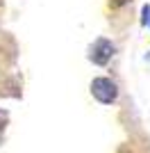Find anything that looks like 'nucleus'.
Listing matches in <instances>:
<instances>
[{
  "label": "nucleus",
  "instance_id": "f257e3e1",
  "mask_svg": "<svg viewBox=\"0 0 150 153\" xmlns=\"http://www.w3.org/2000/svg\"><path fill=\"white\" fill-rule=\"evenodd\" d=\"M91 94H93V98L98 103L112 105V103H116V98H118V87H116V82H114L112 78H93Z\"/></svg>",
  "mask_w": 150,
  "mask_h": 153
},
{
  "label": "nucleus",
  "instance_id": "f03ea898",
  "mask_svg": "<svg viewBox=\"0 0 150 153\" xmlns=\"http://www.w3.org/2000/svg\"><path fill=\"white\" fill-rule=\"evenodd\" d=\"M114 53H116V46L109 41V39L100 37L93 41V46H91V51H89V59L93 64H98V66H105V64H109V59L114 57Z\"/></svg>",
  "mask_w": 150,
  "mask_h": 153
},
{
  "label": "nucleus",
  "instance_id": "7ed1b4c3",
  "mask_svg": "<svg viewBox=\"0 0 150 153\" xmlns=\"http://www.w3.org/2000/svg\"><path fill=\"white\" fill-rule=\"evenodd\" d=\"M125 2H130V0H112L114 7H121V5H125Z\"/></svg>",
  "mask_w": 150,
  "mask_h": 153
},
{
  "label": "nucleus",
  "instance_id": "20e7f679",
  "mask_svg": "<svg viewBox=\"0 0 150 153\" xmlns=\"http://www.w3.org/2000/svg\"><path fill=\"white\" fill-rule=\"evenodd\" d=\"M2 128H5V126H2V119H0V135H2Z\"/></svg>",
  "mask_w": 150,
  "mask_h": 153
}]
</instances>
